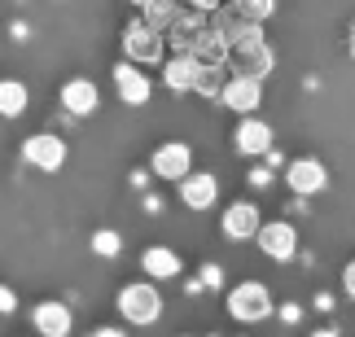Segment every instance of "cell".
Returning <instances> with one entry per match:
<instances>
[{
  "instance_id": "10",
  "label": "cell",
  "mask_w": 355,
  "mask_h": 337,
  "mask_svg": "<svg viewBox=\"0 0 355 337\" xmlns=\"http://www.w3.org/2000/svg\"><path fill=\"white\" fill-rule=\"evenodd\" d=\"M154 175H162V180H184L189 167H193V154H189V145L184 140H167V145H158L154 149Z\"/></svg>"
},
{
  "instance_id": "18",
  "label": "cell",
  "mask_w": 355,
  "mask_h": 337,
  "mask_svg": "<svg viewBox=\"0 0 355 337\" xmlns=\"http://www.w3.org/2000/svg\"><path fill=\"white\" fill-rule=\"evenodd\" d=\"M141 267H145L154 280H171V276H180V254L167 250V246H149V250L141 254Z\"/></svg>"
},
{
  "instance_id": "20",
  "label": "cell",
  "mask_w": 355,
  "mask_h": 337,
  "mask_svg": "<svg viewBox=\"0 0 355 337\" xmlns=\"http://www.w3.org/2000/svg\"><path fill=\"white\" fill-rule=\"evenodd\" d=\"M272 13H277V0H228V18L250 22V26H263Z\"/></svg>"
},
{
  "instance_id": "26",
  "label": "cell",
  "mask_w": 355,
  "mask_h": 337,
  "mask_svg": "<svg viewBox=\"0 0 355 337\" xmlns=\"http://www.w3.org/2000/svg\"><path fill=\"white\" fill-rule=\"evenodd\" d=\"M343 289H347V298H355V259L343 267Z\"/></svg>"
},
{
  "instance_id": "6",
  "label": "cell",
  "mask_w": 355,
  "mask_h": 337,
  "mask_svg": "<svg viewBox=\"0 0 355 337\" xmlns=\"http://www.w3.org/2000/svg\"><path fill=\"white\" fill-rule=\"evenodd\" d=\"M123 48H128V62L132 66H149L162 57V35L149 31L145 22H132L128 31H123Z\"/></svg>"
},
{
  "instance_id": "15",
  "label": "cell",
  "mask_w": 355,
  "mask_h": 337,
  "mask_svg": "<svg viewBox=\"0 0 355 337\" xmlns=\"http://www.w3.org/2000/svg\"><path fill=\"white\" fill-rule=\"evenodd\" d=\"M189 57H193L198 66H207V71H220V66L228 62V44L220 39L215 26H202L198 39H193V48H189Z\"/></svg>"
},
{
  "instance_id": "2",
  "label": "cell",
  "mask_w": 355,
  "mask_h": 337,
  "mask_svg": "<svg viewBox=\"0 0 355 337\" xmlns=\"http://www.w3.org/2000/svg\"><path fill=\"white\" fill-rule=\"evenodd\" d=\"M228 316L241 320V325H259V320L272 316V293L259 280H241L237 289H228Z\"/></svg>"
},
{
  "instance_id": "5",
  "label": "cell",
  "mask_w": 355,
  "mask_h": 337,
  "mask_svg": "<svg viewBox=\"0 0 355 337\" xmlns=\"http://www.w3.org/2000/svg\"><path fill=\"white\" fill-rule=\"evenodd\" d=\"M224 66H233V75L237 79H263L272 75V66H277V53H272L268 44H250V48H228V62Z\"/></svg>"
},
{
  "instance_id": "13",
  "label": "cell",
  "mask_w": 355,
  "mask_h": 337,
  "mask_svg": "<svg viewBox=\"0 0 355 337\" xmlns=\"http://www.w3.org/2000/svg\"><path fill=\"white\" fill-rule=\"evenodd\" d=\"M101 105V92L92 79H71V84H62V110L75 114V118H88L92 110Z\"/></svg>"
},
{
  "instance_id": "17",
  "label": "cell",
  "mask_w": 355,
  "mask_h": 337,
  "mask_svg": "<svg viewBox=\"0 0 355 337\" xmlns=\"http://www.w3.org/2000/svg\"><path fill=\"white\" fill-rule=\"evenodd\" d=\"M193 79H198V62L189 53H175V57L162 66V84L171 92H193Z\"/></svg>"
},
{
  "instance_id": "22",
  "label": "cell",
  "mask_w": 355,
  "mask_h": 337,
  "mask_svg": "<svg viewBox=\"0 0 355 337\" xmlns=\"http://www.w3.org/2000/svg\"><path fill=\"white\" fill-rule=\"evenodd\" d=\"M220 88H224V75H220V71H207V66H198L193 92H202V97H220Z\"/></svg>"
},
{
  "instance_id": "3",
  "label": "cell",
  "mask_w": 355,
  "mask_h": 337,
  "mask_svg": "<svg viewBox=\"0 0 355 337\" xmlns=\"http://www.w3.org/2000/svg\"><path fill=\"white\" fill-rule=\"evenodd\" d=\"M254 241H259V250H263V259H277V263H290L298 254V233H294V224H285V219L259 224Z\"/></svg>"
},
{
  "instance_id": "21",
  "label": "cell",
  "mask_w": 355,
  "mask_h": 337,
  "mask_svg": "<svg viewBox=\"0 0 355 337\" xmlns=\"http://www.w3.org/2000/svg\"><path fill=\"white\" fill-rule=\"evenodd\" d=\"M180 18H184V13H180V5H175V0H149L141 22L149 26V31H158V35H162V31H171V26L180 22Z\"/></svg>"
},
{
  "instance_id": "9",
  "label": "cell",
  "mask_w": 355,
  "mask_h": 337,
  "mask_svg": "<svg viewBox=\"0 0 355 337\" xmlns=\"http://www.w3.org/2000/svg\"><path fill=\"white\" fill-rule=\"evenodd\" d=\"M31 325L40 337H71L75 329V316H71V307L66 302H35V311H31Z\"/></svg>"
},
{
  "instance_id": "30",
  "label": "cell",
  "mask_w": 355,
  "mask_h": 337,
  "mask_svg": "<svg viewBox=\"0 0 355 337\" xmlns=\"http://www.w3.org/2000/svg\"><path fill=\"white\" fill-rule=\"evenodd\" d=\"M351 57H355V35H351Z\"/></svg>"
},
{
  "instance_id": "27",
  "label": "cell",
  "mask_w": 355,
  "mask_h": 337,
  "mask_svg": "<svg viewBox=\"0 0 355 337\" xmlns=\"http://www.w3.org/2000/svg\"><path fill=\"white\" fill-rule=\"evenodd\" d=\"M92 337H128V333H123V329H110V325H101V329L92 333Z\"/></svg>"
},
{
  "instance_id": "11",
  "label": "cell",
  "mask_w": 355,
  "mask_h": 337,
  "mask_svg": "<svg viewBox=\"0 0 355 337\" xmlns=\"http://www.w3.org/2000/svg\"><path fill=\"white\" fill-rule=\"evenodd\" d=\"M215 197H220V180H215V175L189 171L184 180H180V201H184L189 210H207V206H215Z\"/></svg>"
},
{
  "instance_id": "24",
  "label": "cell",
  "mask_w": 355,
  "mask_h": 337,
  "mask_svg": "<svg viewBox=\"0 0 355 337\" xmlns=\"http://www.w3.org/2000/svg\"><path fill=\"white\" fill-rule=\"evenodd\" d=\"M9 311H18V298H13L9 285H0V316H9Z\"/></svg>"
},
{
  "instance_id": "25",
  "label": "cell",
  "mask_w": 355,
  "mask_h": 337,
  "mask_svg": "<svg viewBox=\"0 0 355 337\" xmlns=\"http://www.w3.org/2000/svg\"><path fill=\"white\" fill-rule=\"evenodd\" d=\"M184 5H189V9H198L202 18H207V13H215V9L224 5V0H184Z\"/></svg>"
},
{
  "instance_id": "8",
  "label": "cell",
  "mask_w": 355,
  "mask_h": 337,
  "mask_svg": "<svg viewBox=\"0 0 355 337\" xmlns=\"http://www.w3.org/2000/svg\"><path fill=\"white\" fill-rule=\"evenodd\" d=\"M220 101H224L233 114H254L259 101H263V84H259V79H237V75H228L224 88H220Z\"/></svg>"
},
{
  "instance_id": "14",
  "label": "cell",
  "mask_w": 355,
  "mask_h": 337,
  "mask_svg": "<svg viewBox=\"0 0 355 337\" xmlns=\"http://www.w3.org/2000/svg\"><path fill=\"white\" fill-rule=\"evenodd\" d=\"M259 206L254 201H233V206L224 210V237L228 241H250L254 233H259Z\"/></svg>"
},
{
  "instance_id": "23",
  "label": "cell",
  "mask_w": 355,
  "mask_h": 337,
  "mask_svg": "<svg viewBox=\"0 0 355 337\" xmlns=\"http://www.w3.org/2000/svg\"><path fill=\"white\" fill-rule=\"evenodd\" d=\"M92 250H97L101 259H114V254L123 250V237H119V233H110V228H101V233L92 237Z\"/></svg>"
},
{
  "instance_id": "12",
  "label": "cell",
  "mask_w": 355,
  "mask_h": 337,
  "mask_svg": "<svg viewBox=\"0 0 355 337\" xmlns=\"http://www.w3.org/2000/svg\"><path fill=\"white\" fill-rule=\"evenodd\" d=\"M233 145H237L241 158H263V154H272V127L263 118H241Z\"/></svg>"
},
{
  "instance_id": "4",
  "label": "cell",
  "mask_w": 355,
  "mask_h": 337,
  "mask_svg": "<svg viewBox=\"0 0 355 337\" xmlns=\"http://www.w3.org/2000/svg\"><path fill=\"white\" fill-rule=\"evenodd\" d=\"M22 158L40 171H62L66 167V140L53 136V131H35V136L22 140Z\"/></svg>"
},
{
  "instance_id": "16",
  "label": "cell",
  "mask_w": 355,
  "mask_h": 337,
  "mask_svg": "<svg viewBox=\"0 0 355 337\" xmlns=\"http://www.w3.org/2000/svg\"><path fill=\"white\" fill-rule=\"evenodd\" d=\"M114 88H119V97L128 101V105H145L149 101V79L141 75V66H132V62H119L114 66Z\"/></svg>"
},
{
  "instance_id": "29",
  "label": "cell",
  "mask_w": 355,
  "mask_h": 337,
  "mask_svg": "<svg viewBox=\"0 0 355 337\" xmlns=\"http://www.w3.org/2000/svg\"><path fill=\"white\" fill-rule=\"evenodd\" d=\"M132 5H141V9H145V5H149V0H132Z\"/></svg>"
},
{
  "instance_id": "1",
  "label": "cell",
  "mask_w": 355,
  "mask_h": 337,
  "mask_svg": "<svg viewBox=\"0 0 355 337\" xmlns=\"http://www.w3.org/2000/svg\"><path fill=\"white\" fill-rule=\"evenodd\" d=\"M119 316L128 320V325H136V329L154 325L162 316V293L149 285V280H132V285L119 289Z\"/></svg>"
},
{
  "instance_id": "7",
  "label": "cell",
  "mask_w": 355,
  "mask_h": 337,
  "mask_svg": "<svg viewBox=\"0 0 355 337\" xmlns=\"http://www.w3.org/2000/svg\"><path fill=\"white\" fill-rule=\"evenodd\" d=\"M285 184H290L298 197H316L320 188L329 184V171H324L316 158H294V163L285 167Z\"/></svg>"
},
{
  "instance_id": "19",
  "label": "cell",
  "mask_w": 355,
  "mask_h": 337,
  "mask_svg": "<svg viewBox=\"0 0 355 337\" xmlns=\"http://www.w3.org/2000/svg\"><path fill=\"white\" fill-rule=\"evenodd\" d=\"M26 105H31V92L22 79H0V118H18Z\"/></svg>"
},
{
  "instance_id": "28",
  "label": "cell",
  "mask_w": 355,
  "mask_h": 337,
  "mask_svg": "<svg viewBox=\"0 0 355 337\" xmlns=\"http://www.w3.org/2000/svg\"><path fill=\"white\" fill-rule=\"evenodd\" d=\"M307 337H343V333H338V329H311Z\"/></svg>"
}]
</instances>
